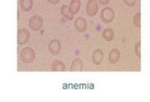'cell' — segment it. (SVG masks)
Instances as JSON below:
<instances>
[{"label": "cell", "instance_id": "obj_1", "mask_svg": "<svg viewBox=\"0 0 150 102\" xmlns=\"http://www.w3.org/2000/svg\"><path fill=\"white\" fill-rule=\"evenodd\" d=\"M35 58V52L32 48L25 47L21 52V59L23 62L31 63L34 61Z\"/></svg>", "mask_w": 150, "mask_h": 102}, {"label": "cell", "instance_id": "obj_2", "mask_svg": "<svg viewBox=\"0 0 150 102\" xmlns=\"http://www.w3.org/2000/svg\"><path fill=\"white\" fill-rule=\"evenodd\" d=\"M43 25V20L39 15H34L29 20V27L32 30L38 31Z\"/></svg>", "mask_w": 150, "mask_h": 102}, {"label": "cell", "instance_id": "obj_3", "mask_svg": "<svg viewBox=\"0 0 150 102\" xmlns=\"http://www.w3.org/2000/svg\"><path fill=\"white\" fill-rule=\"evenodd\" d=\"M115 17V12L110 8H104L101 12V19L105 23L112 22Z\"/></svg>", "mask_w": 150, "mask_h": 102}, {"label": "cell", "instance_id": "obj_4", "mask_svg": "<svg viewBox=\"0 0 150 102\" xmlns=\"http://www.w3.org/2000/svg\"><path fill=\"white\" fill-rule=\"evenodd\" d=\"M61 50V43L57 39L52 40L48 45V50L50 53V54H52L53 56H56V55L59 54Z\"/></svg>", "mask_w": 150, "mask_h": 102}, {"label": "cell", "instance_id": "obj_5", "mask_svg": "<svg viewBox=\"0 0 150 102\" xmlns=\"http://www.w3.org/2000/svg\"><path fill=\"white\" fill-rule=\"evenodd\" d=\"M30 38V33L26 29H21L17 32V43L19 44H26Z\"/></svg>", "mask_w": 150, "mask_h": 102}, {"label": "cell", "instance_id": "obj_6", "mask_svg": "<svg viewBox=\"0 0 150 102\" xmlns=\"http://www.w3.org/2000/svg\"><path fill=\"white\" fill-rule=\"evenodd\" d=\"M74 27L78 33H84L87 29V22L82 17H79L75 19Z\"/></svg>", "mask_w": 150, "mask_h": 102}, {"label": "cell", "instance_id": "obj_7", "mask_svg": "<svg viewBox=\"0 0 150 102\" xmlns=\"http://www.w3.org/2000/svg\"><path fill=\"white\" fill-rule=\"evenodd\" d=\"M97 0H89L86 5V12L89 17H94L98 12Z\"/></svg>", "mask_w": 150, "mask_h": 102}, {"label": "cell", "instance_id": "obj_8", "mask_svg": "<svg viewBox=\"0 0 150 102\" xmlns=\"http://www.w3.org/2000/svg\"><path fill=\"white\" fill-rule=\"evenodd\" d=\"M103 57H104L103 51L100 49H98L94 51L92 56V60L95 65H100L103 61Z\"/></svg>", "mask_w": 150, "mask_h": 102}, {"label": "cell", "instance_id": "obj_9", "mask_svg": "<svg viewBox=\"0 0 150 102\" xmlns=\"http://www.w3.org/2000/svg\"><path fill=\"white\" fill-rule=\"evenodd\" d=\"M83 67V62L82 59L80 58H76L73 61L71 66L70 71L71 72H81Z\"/></svg>", "mask_w": 150, "mask_h": 102}, {"label": "cell", "instance_id": "obj_10", "mask_svg": "<svg viewBox=\"0 0 150 102\" xmlns=\"http://www.w3.org/2000/svg\"><path fill=\"white\" fill-rule=\"evenodd\" d=\"M61 11V13L62 14L64 17L68 20V21H72L74 19V14H72L70 11V8L69 6H67V5H62L60 9Z\"/></svg>", "mask_w": 150, "mask_h": 102}, {"label": "cell", "instance_id": "obj_11", "mask_svg": "<svg viewBox=\"0 0 150 102\" xmlns=\"http://www.w3.org/2000/svg\"><path fill=\"white\" fill-rule=\"evenodd\" d=\"M120 53L117 49H112L109 54V61L112 64H115L120 59Z\"/></svg>", "mask_w": 150, "mask_h": 102}, {"label": "cell", "instance_id": "obj_12", "mask_svg": "<svg viewBox=\"0 0 150 102\" xmlns=\"http://www.w3.org/2000/svg\"><path fill=\"white\" fill-rule=\"evenodd\" d=\"M52 70L54 72H64L65 70V64L60 60H55L52 63Z\"/></svg>", "mask_w": 150, "mask_h": 102}, {"label": "cell", "instance_id": "obj_13", "mask_svg": "<svg viewBox=\"0 0 150 102\" xmlns=\"http://www.w3.org/2000/svg\"><path fill=\"white\" fill-rule=\"evenodd\" d=\"M20 5L24 11H29L33 6V0H20Z\"/></svg>", "mask_w": 150, "mask_h": 102}, {"label": "cell", "instance_id": "obj_14", "mask_svg": "<svg viewBox=\"0 0 150 102\" xmlns=\"http://www.w3.org/2000/svg\"><path fill=\"white\" fill-rule=\"evenodd\" d=\"M80 5H81V3H80V0H72L70 3V11L72 14L74 15L77 13V12L80 11Z\"/></svg>", "mask_w": 150, "mask_h": 102}, {"label": "cell", "instance_id": "obj_15", "mask_svg": "<svg viewBox=\"0 0 150 102\" xmlns=\"http://www.w3.org/2000/svg\"><path fill=\"white\" fill-rule=\"evenodd\" d=\"M102 36L106 41H111L113 38H114V32H113L112 29H110V28H107V29H105L103 31Z\"/></svg>", "mask_w": 150, "mask_h": 102}, {"label": "cell", "instance_id": "obj_16", "mask_svg": "<svg viewBox=\"0 0 150 102\" xmlns=\"http://www.w3.org/2000/svg\"><path fill=\"white\" fill-rule=\"evenodd\" d=\"M134 23L137 27H140V14H136L134 17Z\"/></svg>", "mask_w": 150, "mask_h": 102}, {"label": "cell", "instance_id": "obj_17", "mask_svg": "<svg viewBox=\"0 0 150 102\" xmlns=\"http://www.w3.org/2000/svg\"><path fill=\"white\" fill-rule=\"evenodd\" d=\"M140 41H138V42L136 44V46H135V52H136L137 55L140 57Z\"/></svg>", "mask_w": 150, "mask_h": 102}, {"label": "cell", "instance_id": "obj_18", "mask_svg": "<svg viewBox=\"0 0 150 102\" xmlns=\"http://www.w3.org/2000/svg\"><path fill=\"white\" fill-rule=\"evenodd\" d=\"M124 2L128 6H133L135 3V0H124Z\"/></svg>", "mask_w": 150, "mask_h": 102}, {"label": "cell", "instance_id": "obj_19", "mask_svg": "<svg viewBox=\"0 0 150 102\" xmlns=\"http://www.w3.org/2000/svg\"><path fill=\"white\" fill-rule=\"evenodd\" d=\"M98 1H99V2H100V4L104 5H107V4L109 2L110 0H98Z\"/></svg>", "mask_w": 150, "mask_h": 102}, {"label": "cell", "instance_id": "obj_20", "mask_svg": "<svg viewBox=\"0 0 150 102\" xmlns=\"http://www.w3.org/2000/svg\"><path fill=\"white\" fill-rule=\"evenodd\" d=\"M47 1L50 2V3L53 4V5H56V4H57L59 2V0H47Z\"/></svg>", "mask_w": 150, "mask_h": 102}]
</instances>
